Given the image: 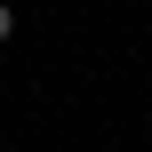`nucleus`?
Listing matches in <instances>:
<instances>
[{"label": "nucleus", "instance_id": "1", "mask_svg": "<svg viewBox=\"0 0 152 152\" xmlns=\"http://www.w3.org/2000/svg\"><path fill=\"white\" fill-rule=\"evenodd\" d=\"M8 32H16V8H0V40H8Z\"/></svg>", "mask_w": 152, "mask_h": 152}]
</instances>
